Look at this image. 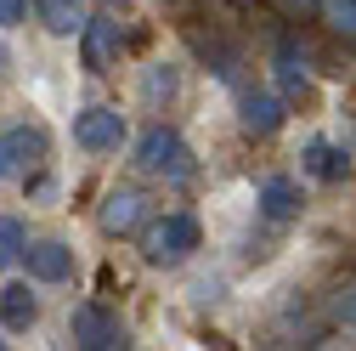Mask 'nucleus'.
I'll use <instances>...</instances> for the list:
<instances>
[{"label": "nucleus", "instance_id": "obj_4", "mask_svg": "<svg viewBox=\"0 0 356 351\" xmlns=\"http://www.w3.org/2000/svg\"><path fill=\"white\" fill-rule=\"evenodd\" d=\"M175 153H181V148H175V136H159V130H153V136L142 142V164H153V170H159L164 159L175 164ZM175 170H181V164H175Z\"/></svg>", "mask_w": 356, "mask_h": 351}, {"label": "nucleus", "instance_id": "obj_3", "mask_svg": "<svg viewBox=\"0 0 356 351\" xmlns=\"http://www.w3.org/2000/svg\"><path fill=\"white\" fill-rule=\"evenodd\" d=\"M29 267H34L40 278H63V272H68V255H63L57 244H34V249H29Z\"/></svg>", "mask_w": 356, "mask_h": 351}, {"label": "nucleus", "instance_id": "obj_9", "mask_svg": "<svg viewBox=\"0 0 356 351\" xmlns=\"http://www.w3.org/2000/svg\"><path fill=\"white\" fill-rule=\"evenodd\" d=\"M249 125L254 130H272L277 125V102H249Z\"/></svg>", "mask_w": 356, "mask_h": 351}, {"label": "nucleus", "instance_id": "obj_1", "mask_svg": "<svg viewBox=\"0 0 356 351\" xmlns=\"http://www.w3.org/2000/svg\"><path fill=\"white\" fill-rule=\"evenodd\" d=\"M40 153H46V136H40V130H12V136H0V176H17Z\"/></svg>", "mask_w": 356, "mask_h": 351}, {"label": "nucleus", "instance_id": "obj_8", "mask_svg": "<svg viewBox=\"0 0 356 351\" xmlns=\"http://www.w3.org/2000/svg\"><path fill=\"white\" fill-rule=\"evenodd\" d=\"M289 210H294V187L272 182V187H266V215H289Z\"/></svg>", "mask_w": 356, "mask_h": 351}, {"label": "nucleus", "instance_id": "obj_2", "mask_svg": "<svg viewBox=\"0 0 356 351\" xmlns=\"http://www.w3.org/2000/svg\"><path fill=\"white\" fill-rule=\"evenodd\" d=\"M187 244H193V221H164L153 233V260H175Z\"/></svg>", "mask_w": 356, "mask_h": 351}, {"label": "nucleus", "instance_id": "obj_7", "mask_svg": "<svg viewBox=\"0 0 356 351\" xmlns=\"http://www.w3.org/2000/svg\"><path fill=\"white\" fill-rule=\"evenodd\" d=\"M113 136H119L113 119H85V125H79V142H91V148H102V142H113Z\"/></svg>", "mask_w": 356, "mask_h": 351}, {"label": "nucleus", "instance_id": "obj_12", "mask_svg": "<svg viewBox=\"0 0 356 351\" xmlns=\"http://www.w3.org/2000/svg\"><path fill=\"white\" fill-rule=\"evenodd\" d=\"M17 17V0H0V23H12Z\"/></svg>", "mask_w": 356, "mask_h": 351}, {"label": "nucleus", "instance_id": "obj_5", "mask_svg": "<svg viewBox=\"0 0 356 351\" xmlns=\"http://www.w3.org/2000/svg\"><path fill=\"white\" fill-rule=\"evenodd\" d=\"M34 318V300H29V289H6V323L12 329H23Z\"/></svg>", "mask_w": 356, "mask_h": 351}, {"label": "nucleus", "instance_id": "obj_11", "mask_svg": "<svg viewBox=\"0 0 356 351\" xmlns=\"http://www.w3.org/2000/svg\"><path fill=\"white\" fill-rule=\"evenodd\" d=\"M17 255V227L6 221V227H0V260H12Z\"/></svg>", "mask_w": 356, "mask_h": 351}, {"label": "nucleus", "instance_id": "obj_6", "mask_svg": "<svg viewBox=\"0 0 356 351\" xmlns=\"http://www.w3.org/2000/svg\"><path fill=\"white\" fill-rule=\"evenodd\" d=\"M102 221H108V227H130V221H136V198H130V193L108 198V210H102Z\"/></svg>", "mask_w": 356, "mask_h": 351}, {"label": "nucleus", "instance_id": "obj_10", "mask_svg": "<svg viewBox=\"0 0 356 351\" xmlns=\"http://www.w3.org/2000/svg\"><path fill=\"white\" fill-rule=\"evenodd\" d=\"M328 17H334L339 29H350V34H356V6H350V0H328Z\"/></svg>", "mask_w": 356, "mask_h": 351}]
</instances>
